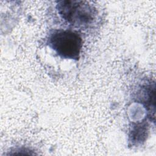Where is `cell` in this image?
Returning <instances> with one entry per match:
<instances>
[{"mask_svg":"<svg viewBox=\"0 0 156 156\" xmlns=\"http://www.w3.org/2000/svg\"><path fill=\"white\" fill-rule=\"evenodd\" d=\"M49 44L60 57L78 60L82 41L77 33L60 30L51 34Z\"/></svg>","mask_w":156,"mask_h":156,"instance_id":"1","label":"cell"},{"mask_svg":"<svg viewBox=\"0 0 156 156\" xmlns=\"http://www.w3.org/2000/svg\"><path fill=\"white\" fill-rule=\"evenodd\" d=\"M57 8L62 18L73 25L89 24L94 16L93 7L85 1H63L59 2Z\"/></svg>","mask_w":156,"mask_h":156,"instance_id":"2","label":"cell"}]
</instances>
